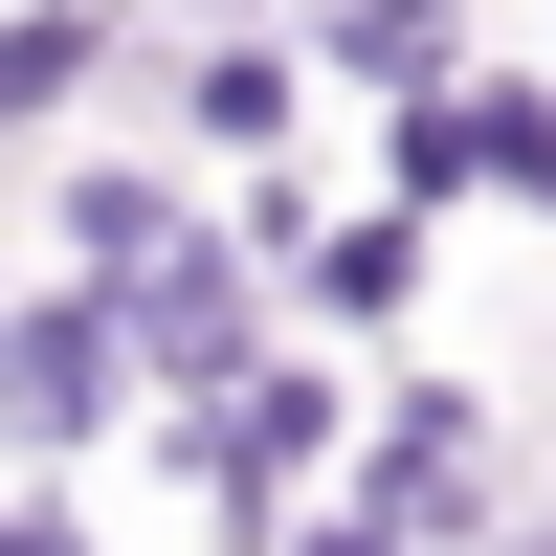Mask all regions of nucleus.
I'll use <instances>...</instances> for the list:
<instances>
[{
  "instance_id": "nucleus-1",
  "label": "nucleus",
  "mask_w": 556,
  "mask_h": 556,
  "mask_svg": "<svg viewBox=\"0 0 556 556\" xmlns=\"http://www.w3.org/2000/svg\"><path fill=\"white\" fill-rule=\"evenodd\" d=\"M89 379H112V356H89V312H23V424H45V445L89 424Z\"/></svg>"
}]
</instances>
